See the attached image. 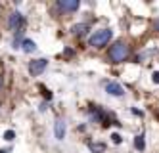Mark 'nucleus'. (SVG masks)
<instances>
[{"label": "nucleus", "mask_w": 159, "mask_h": 153, "mask_svg": "<svg viewBox=\"0 0 159 153\" xmlns=\"http://www.w3.org/2000/svg\"><path fill=\"white\" fill-rule=\"evenodd\" d=\"M0 153H8V151H6V149H0Z\"/></svg>", "instance_id": "18"}, {"label": "nucleus", "mask_w": 159, "mask_h": 153, "mask_svg": "<svg viewBox=\"0 0 159 153\" xmlns=\"http://www.w3.org/2000/svg\"><path fill=\"white\" fill-rule=\"evenodd\" d=\"M46 67H48V60H46V57H39V60H33V61H29V65H27L31 77H40L44 71H46Z\"/></svg>", "instance_id": "3"}, {"label": "nucleus", "mask_w": 159, "mask_h": 153, "mask_svg": "<svg viewBox=\"0 0 159 153\" xmlns=\"http://www.w3.org/2000/svg\"><path fill=\"white\" fill-rule=\"evenodd\" d=\"M90 119H92L94 123H104V124H109L107 123V115H106V111H102L100 107H90Z\"/></svg>", "instance_id": "8"}, {"label": "nucleus", "mask_w": 159, "mask_h": 153, "mask_svg": "<svg viewBox=\"0 0 159 153\" xmlns=\"http://www.w3.org/2000/svg\"><path fill=\"white\" fill-rule=\"evenodd\" d=\"M86 31H88V25H86V23H77V25L71 27V33L77 34V37H83Z\"/></svg>", "instance_id": "10"}, {"label": "nucleus", "mask_w": 159, "mask_h": 153, "mask_svg": "<svg viewBox=\"0 0 159 153\" xmlns=\"http://www.w3.org/2000/svg\"><path fill=\"white\" fill-rule=\"evenodd\" d=\"M56 6H58L60 11L71 14V11H77L79 8H81V2H79V0H58V2H56Z\"/></svg>", "instance_id": "5"}, {"label": "nucleus", "mask_w": 159, "mask_h": 153, "mask_svg": "<svg viewBox=\"0 0 159 153\" xmlns=\"http://www.w3.org/2000/svg\"><path fill=\"white\" fill-rule=\"evenodd\" d=\"M129 56H130V46L125 40H117V42H113V46H109L107 60L111 63H123L129 60Z\"/></svg>", "instance_id": "1"}, {"label": "nucleus", "mask_w": 159, "mask_h": 153, "mask_svg": "<svg viewBox=\"0 0 159 153\" xmlns=\"http://www.w3.org/2000/svg\"><path fill=\"white\" fill-rule=\"evenodd\" d=\"M106 92L109 94V96H113V98H123L125 96V88L119 84V82H115V80L106 82Z\"/></svg>", "instance_id": "6"}, {"label": "nucleus", "mask_w": 159, "mask_h": 153, "mask_svg": "<svg viewBox=\"0 0 159 153\" xmlns=\"http://www.w3.org/2000/svg\"><path fill=\"white\" fill-rule=\"evenodd\" d=\"M113 38V31L111 29H98L94 31L92 34H90V38H88V44L92 46V48H104V46L109 44V40Z\"/></svg>", "instance_id": "2"}, {"label": "nucleus", "mask_w": 159, "mask_h": 153, "mask_svg": "<svg viewBox=\"0 0 159 153\" xmlns=\"http://www.w3.org/2000/svg\"><path fill=\"white\" fill-rule=\"evenodd\" d=\"M88 147H90V151H92V153H102V151L106 149V144H98V142L94 144V142H90Z\"/></svg>", "instance_id": "12"}, {"label": "nucleus", "mask_w": 159, "mask_h": 153, "mask_svg": "<svg viewBox=\"0 0 159 153\" xmlns=\"http://www.w3.org/2000/svg\"><path fill=\"white\" fill-rule=\"evenodd\" d=\"M4 140H6V142H14V140H16V132L14 130H6L4 132Z\"/></svg>", "instance_id": "13"}, {"label": "nucleus", "mask_w": 159, "mask_h": 153, "mask_svg": "<svg viewBox=\"0 0 159 153\" xmlns=\"http://www.w3.org/2000/svg\"><path fill=\"white\" fill-rule=\"evenodd\" d=\"M153 29H155V31H157V33H159V17H157V19H155V21H153Z\"/></svg>", "instance_id": "16"}, {"label": "nucleus", "mask_w": 159, "mask_h": 153, "mask_svg": "<svg viewBox=\"0 0 159 153\" xmlns=\"http://www.w3.org/2000/svg\"><path fill=\"white\" fill-rule=\"evenodd\" d=\"M152 80H153V84H159V71H155L152 75Z\"/></svg>", "instance_id": "15"}, {"label": "nucleus", "mask_w": 159, "mask_h": 153, "mask_svg": "<svg viewBox=\"0 0 159 153\" xmlns=\"http://www.w3.org/2000/svg\"><path fill=\"white\" fill-rule=\"evenodd\" d=\"M111 140H113V144H121V142H123L121 134H111Z\"/></svg>", "instance_id": "14"}, {"label": "nucleus", "mask_w": 159, "mask_h": 153, "mask_svg": "<svg viewBox=\"0 0 159 153\" xmlns=\"http://www.w3.org/2000/svg\"><path fill=\"white\" fill-rule=\"evenodd\" d=\"M19 48L23 50L25 54H33V52H37V42L31 40V38H23V42L19 44Z\"/></svg>", "instance_id": "9"}, {"label": "nucleus", "mask_w": 159, "mask_h": 153, "mask_svg": "<svg viewBox=\"0 0 159 153\" xmlns=\"http://www.w3.org/2000/svg\"><path fill=\"white\" fill-rule=\"evenodd\" d=\"M2 86H4V80H2V77H0V90H2Z\"/></svg>", "instance_id": "17"}, {"label": "nucleus", "mask_w": 159, "mask_h": 153, "mask_svg": "<svg viewBox=\"0 0 159 153\" xmlns=\"http://www.w3.org/2000/svg\"><path fill=\"white\" fill-rule=\"evenodd\" d=\"M134 147L138 149V151H144L146 149V136L144 134H138L134 138Z\"/></svg>", "instance_id": "11"}, {"label": "nucleus", "mask_w": 159, "mask_h": 153, "mask_svg": "<svg viewBox=\"0 0 159 153\" xmlns=\"http://www.w3.org/2000/svg\"><path fill=\"white\" fill-rule=\"evenodd\" d=\"M23 25H25V16L21 14V11H12V14L8 16V27H10V31H14V33H17V31H21L23 29Z\"/></svg>", "instance_id": "4"}, {"label": "nucleus", "mask_w": 159, "mask_h": 153, "mask_svg": "<svg viewBox=\"0 0 159 153\" xmlns=\"http://www.w3.org/2000/svg\"><path fill=\"white\" fill-rule=\"evenodd\" d=\"M65 134H67V124H65V121L63 119H56V123H54V138L56 140H65Z\"/></svg>", "instance_id": "7"}]
</instances>
